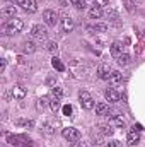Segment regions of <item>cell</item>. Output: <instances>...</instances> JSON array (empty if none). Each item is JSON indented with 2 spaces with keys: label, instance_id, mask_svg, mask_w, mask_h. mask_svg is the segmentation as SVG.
I'll return each instance as SVG.
<instances>
[{
  "label": "cell",
  "instance_id": "1",
  "mask_svg": "<svg viewBox=\"0 0 145 147\" xmlns=\"http://www.w3.org/2000/svg\"><path fill=\"white\" fill-rule=\"evenodd\" d=\"M24 29V21L22 19H17V17H14V19H10L7 24H5V33L7 34H17V33H21Z\"/></svg>",
  "mask_w": 145,
  "mask_h": 147
},
{
  "label": "cell",
  "instance_id": "2",
  "mask_svg": "<svg viewBox=\"0 0 145 147\" xmlns=\"http://www.w3.org/2000/svg\"><path fill=\"white\" fill-rule=\"evenodd\" d=\"M31 36L34 38V39H38V41H46V38H48V29H46V26H41V24L33 26Z\"/></svg>",
  "mask_w": 145,
  "mask_h": 147
},
{
  "label": "cell",
  "instance_id": "3",
  "mask_svg": "<svg viewBox=\"0 0 145 147\" xmlns=\"http://www.w3.org/2000/svg\"><path fill=\"white\" fill-rule=\"evenodd\" d=\"M43 19H44V22H46L48 26H56V24H58V12L48 9V10L43 12Z\"/></svg>",
  "mask_w": 145,
  "mask_h": 147
},
{
  "label": "cell",
  "instance_id": "4",
  "mask_svg": "<svg viewBox=\"0 0 145 147\" xmlns=\"http://www.w3.org/2000/svg\"><path fill=\"white\" fill-rule=\"evenodd\" d=\"M79 99H80V105H82L84 110H92L94 108V99H92V96L87 91H82L80 96H79Z\"/></svg>",
  "mask_w": 145,
  "mask_h": 147
},
{
  "label": "cell",
  "instance_id": "5",
  "mask_svg": "<svg viewBox=\"0 0 145 147\" xmlns=\"http://www.w3.org/2000/svg\"><path fill=\"white\" fill-rule=\"evenodd\" d=\"M62 135H63V139H67L68 142H77V140L80 139V132H79L77 128H72V127L63 128V130H62Z\"/></svg>",
  "mask_w": 145,
  "mask_h": 147
},
{
  "label": "cell",
  "instance_id": "6",
  "mask_svg": "<svg viewBox=\"0 0 145 147\" xmlns=\"http://www.w3.org/2000/svg\"><path fill=\"white\" fill-rule=\"evenodd\" d=\"M9 142L12 146H17V147H29L31 146L29 140H26L24 137H17V135H9Z\"/></svg>",
  "mask_w": 145,
  "mask_h": 147
},
{
  "label": "cell",
  "instance_id": "7",
  "mask_svg": "<svg viewBox=\"0 0 145 147\" xmlns=\"http://www.w3.org/2000/svg\"><path fill=\"white\" fill-rule=\"evenodd\" d=\"M19 5H21L26 12H36L38 10L36 0H19Z\"/></svg>",
  "mask_w": 145,
  "mask_h": 147
},
{
  "label": "cell",
  "instance_id": "8",
  "mask_svg": "<svg viewBox=\"0 0 145 147\" xmlns=\"http://www.w3.org/2000/svg\"><path fill=\"white\" fill-rule=\"evenodd\" d=\"M111 65L109 63H101L99 67H97V75L101 77V79H104V80H108L109 75H111Z\"/></svg>",
  "mask_w": 145,
  "mask_h": 147
},
{
  "label": "cell",
  "instance_id": "9",
  "mask_svg": "<svg viewBox=\"0 0 145 147\" xmlns=\"http://www.w3.org/2000/svg\"><path fill=\"white\" fill-rule=\"evenodd\" d=\"M10 94H12V98L14 99H24L26 98V89L22 87V86H14L12 89H10Z\"/></svg>",
  "mask_w": 145,
  "mask_h": 147
},
{
  "label": "cell",
  "instance_id": "10",
  "mask_svg": "<svg viewBox=\"0 0 145 147\" xmlns=\"http://www.w3.org/2000/svg\"><path fill=\"white\" fill-rule=\"evenodd\" d=\"M62 26H63V31H65V33H72L73 28H75V21H73L70 16H65V17L62 19Z\"/></svg>",
  "mask_w": 145,
  "mask_h": 147
},
{
  "label": "cell",
  "instance_id": "11",
  "mask_svg": "<svg viewBox=\"0 0 145 147\" xmlns=\"http://www.w3.org/2000/svg\"><path fill=\"white\" fill-rule=\"evenodd\" d=\"M0 14H2V17H10V19H14L15 14H17V9H15L14 5H5Z\"/></svg>",
  "mask_w": 145,
  "mask_h": 147
},
{
  "label": "cell",
  "instance_id": "12",
  "mask_svg": "<svg viewBox=\"0 0 145 147\" xmlns=\"http://www.w3.org/2000/svg\"><path fill=\"white\" fill-rule=\"evenodd\" d=\"M126 142H128V146H137V144L140 142V132L132 130V132L128 134V137H126Z\"/></svg>",
  "mask_w": 145,
  "mask_h": 147
},
{
  "label": "cell",
  "instance_id": "13",
  "mask_svg": "<svg viewBox=\"0 0 145 147\" xmlns=\"http://www.w3.org/2000/svg\"><path fill=\"white\" fill-rule=\"evenodd\" d=\"M109 50H111V55L118 58V57L123 53V43H121V41H114V43L111 45V48H109Z\"/></svg>",
  "mask_w": 145,
  "mask_h": 147
},
{
  "label": "cell",
  "instance_id": "14",
  "mask_svg": "<svg viewBox=\"0 0 145 147\" xmlns=\"http://www.w3.org/2000/svg\"><path fill=\"white\" fill-rule=\"evenodd\" d=\"M104 96H106V99H108L109 103H118L119 101V94L113 89V87H109L106 89V92H104Z\"/></svg>",
  "mask_w": 145,
  "mask_h": 147
},
{
  "label": "cell",
  "instance_id": "15",
  "mask_svg": "<svg viewBox=\"0 0 145 147\" xmlns=\"http://www.w3.org/2000/svg\"><path fill=\"white\" fill-rule=\"evenodd\" d=\"M96 115H99V116L109 115V106L106 103H97V105H96Z\"/></svg>",
  "mask_w": 145,
  "mask_h": 147
},
{
  "label": "cell",
  "instance_id": "16",
  "mask_svg": "<svg viewBox=\"0 0 145 147\" xmlns=\"http://www.w3.org/2000/svg\"><path fill=\"white\" fill-rule=\"evenodd\" d=\"M89 16H91V19H99V17L103 16V9H101L99 5H94V7H91Z\"/></svg>",
  "mask_w": 145,
  "mask_h": 147
},
{
  "label": "cell",
  "instance_id": "17",
  "mask_svg": "<svg viewBox=\"0 0 145 147\" xmlns=\"http://www.w3.org/2000/svg\"><path fill=\"white\" fill-rule=\"evenodd\" d=\"M130 62H132V57H130L128 53H125V51L118 57V63H119V65H128Z\"/></svg>",
  "mask_w": 145,
  "mask_h": 147
},
{
  "label": "cell",
  "instance_id": "18",
  "mask_svg": "<svg viewBox=\"0 0 145 147\" xmlns=\"http://www.w3.org/2000/svg\"><path fill=\"white\" fill-rule=\"evenodd\" d=\"M51 65H53V69H56L58 72H63V70H65V65H63V63H62V60H60V58H56V57L51 60Z\"/></svg>",
  "mask_w": 145,
  "mask_h": 147
},
{
  "label": "cell",
  "instance_id": "19",
  "mask_svg": "<svg viewBox=\"0 0 145 147\" xmlns=\"http://www.w3.org/2000/svg\"><path fill=\"white\" fill-rule=\"evenodd\" d=\"M60 106H62V105H60V98H55V96H53V98L50 99V108L53 111H58Z\"/></svg>",
  "mask_w": 145,
  "mask_h": 147
},
{
  "label": "cell",
  "instance_id": "20",
  "mask_svg": "<svg viewBox=\"0 0 145 147\" xmlns=\"http://www.w3.org/2000/svg\"><path fill=\"white\" fill-rule=\"evenodd\" d=\"M91 31H96V33H106L108 31V24H94L92 28H89Z\"/></svg>",
  "mask_w": 145,
  "mask_h": 147
},
{
  "label": "cell",
  "instance_id": "21",
  "mask_svg": "<svg viewBox=\"0 0 145 147\" xmlns=\"http://www.w3.org/2000/svg\"><path fill=\"white\" fill-rule=\"evenodd\" d=\"M121 79H123V75H121V72H118V70H113L111 75H109V80H111V82H114V84H116V82H119Z\"/></svg>",
  "mask_w": 145,
  "mask_h": 147
},
{
  "label": "cell",
  "instance_id": "22",
  "mask_svg": "<svg viewBox=\"0 0 145 147\" xmlns=\"http://www.w3.org/2000/svg\"><path fill=\"white\" fill-rule=\"evenodd\" d=\"M34 50H36V46H34L33 41H26V43H24V51H26V53H33Z\"/></svg>",
  "mask_w": 145,
  "mask_h": 147
},
{
  "label": "cell",
  "instance_id": "23",
  "mask_svg": "<svg viewBox=\"0 0 145 147\" xmlns=\"http://www.w3.org/2000/svg\"><path fill=\"white\" fill-rule=\"evenodd\" d=\"M113 121H114L118 127H125V120H123V116H119V115H114V116H113Z\"/></svg>",
  "mask_w": 145,
  "mask_h": 147
},
{
  "label": "cell",
  "instance_id": "24",
  "mask_svg": "<svg viewBox=\"0 0 145 147\" xmlns=\"http://www.w3.org/2000/svg\"><path fill=\"white\" fill-rule=\"evenodd\" d=\"M99 128H101V132H103L104 135H113V132H114V130H113L111 127H108V125H101Z\"/></svg>",
  "mask_w": 145,
  "mask_h": 147
},
{
  "label": "cell",
  "instance_id": "25",
  "mask_svg": "<svg viewBox=\"0 0 145 147\" xmlns=\"http://www.w3.org/2000/svg\"><path fill=\"white\" fill-rule=\"evenodd\" d=\"M46 48H48V51H50V53H55V55L58 53V45H56V43H48V46H46Z\"/></svg>",
  "mask_w": 145,
  "mask_h": 147
},
{
  "label": "cell",
  "instance_id": "26",
  "mask_svg": "<svg viewBox=\"0 0 145 147\" xmlns=\"http://www.w3.org/2000/svg\"><path fill=\"white\" fill-rule=\"evenodd\" d=\"M51 94H53L55 98H62V96H63V89H62V87H53V89H51Z\"/></svg>",
  "mask_w": 145,
  "mask_h": 147
},
{
  "label": "cell",
  "instance_id": "27",
  "mask_svg": "<svg viewBox=\"0 0 145 147\" xmlns=\"http://www.w3.org/2000/svg\"><path fill=\"white\" fill-rule=\"evenodd\" d=\"M43 132H44L46 135H51V134H53L55 130H53V127H51L50 123H44V125H43Z\"/></svg>",
  "mask_w": 145,
  "mask_h": 147
},
{
  "label": "cell",
  "instance_id": "28",
  "mask_svg": "<svg viewBox=\"0 0 145 147\" xmlns=\"http://www.w3.org/2000/svg\"><path fill=\"white\" fill-rule=\"evenodd\" d=\"M46 103H48L46 98H39V99H38V110H43V108L46 106Z\"/></svg>",
  "mask_w": 145,
  "mask_h": 147
},
{
  "label": "cell",
  "instance_id": "29",
  "mask_svg": "<svg viewBox=\"0 0 145 147\" xmlns=\"http://www.w3.org/2000/svg\"><path fill=\"white\" fill-rule=\"evenodd\" d=\"M15 125H24V127H33L34 123H33L31 120H29V121H24V120H17V121H15Z\"/></svg>",
  "mask_w": 145,
  "mask_h": 147
},
{
  "label": "cell",
  "instance_id": "30",
  "mask_svg": "<svg viewBox=\"0 0 145 147\" xmlns=\"http://www.w3.org/2000/svg\"><path fill=\"white\" fill-rule=\"evenodd\" d=\"M62 111H63V115H67V116H68V115H72V106H70V105H67V106H63V108H62Z\"/></svg>",
  "mask_w": 145,
  "mask_h": 147
},
{
  "label": "cell",
  "instance_id": "31",
  "mask_svg": "<svg viewBox=\"0 0 145 147\" xmlns=\"http://www.w3.org/2000/svg\"><path fill=\"white\" fill-rule=\"evenodd\" d=\"M108 147H123V146H121L119 140H111V142L108 144Z\"/></svg>",
  "mask_w": 145,
  "mask_h": 147
},
{
  "label": "cell",
  "instance_id": "32",
  "mask_svg": "<svg viewBox=\"0 0 145 147\" xmlns=\"http://www.w3.org/2000/svg\"><path fill=\"white\" fill-rule=\"evenodd\" d=\"M133 130H137V132H140V130H142V127H140V125H135V127H133Z\"/></svg>",
  "mask_w": 145,
  "mask_h": 147
},
{
  "label": "cell",
  "instance_id": "33",
  "mask_svg": "<svg viewBox=\"0 0 145 147\" xmlns=\"http://www.w3.org/2000/svg\"><path fill=\"white\" fill-rule=\"evenodd\" d=\"M58 2H60V3H62V5H65V3H67V2H65V0H58Z\"/></svg>",
  "mask_w": 145,
  "mask_h": 147
},
{
  "label": "cell",
  "instance_id": "34",
  "mask_svg": "<svg viewBox=\"0 0 145 147\" xmlns=\"http://www.w3.org/2000/svg\"><path fill=\"white\" fill-rule=\"evenodd\" d=\"M73 147H84L82 144H73Z\"/></svg>",
  "mask_w": 145,
  "mask_h": 147
}]
</instances>
